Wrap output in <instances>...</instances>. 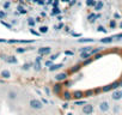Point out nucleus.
I'll list each match as a JSON object with an SVG mask.
<instances>
[{"label": "nucleus", "instance_id": "9b49d317", "mask_svg": "<svg viewBox=\"0 0 122 115\" xmlns=\"http://www.w3.org/2000/svg\"><path fill=\"white\" fill-rule=\"evenodd\" d=\"M0 76H1L4 79H9V78H11V72L7 71V70H3L1 73H0Z\"/></svg>", "mask_w": 122, "mask_h": 115}, {"label": "nucleus", "instance_id": "a19ab883", "mask_svg": "<svg viewBox=\"0 0 122 115\" xmlns=\"http://www.w3.org/2000/svg\"><path fill=\"white\" fill-rule=\"evenodd\" d=\"M57 5H59V0H55V1L53 3V6H54V7H56Z\"/></svg>", "mask_w": 122, "mask_h": 115}, {"label": "nucleus", "instance_id": "20e7f679", "mask_svg": "<svg viewBox=\"0 0 122 115\" xmlns=\"http://www.w3.org/2000/svg\"><path fill=\"white\" fill-rule=\"evenodd\" d=\"M37 53H38V55H48V54H50L51 53V47H41V48H38L37 49Z\"/></svg>", "mask_w": 122, "mask_h": 115}, {"label": "nucleus", "instance_id": "423d86ee", "mask_svg": "<svg viewBox=\"0 0 122 115\" xmlns=\"http://www.w3.org/2000/svg\"><path fill=\"white\" fill-rule=\"evenodd\" d=\"M109 108H110V105H109V103H108L107 101H103V102L99 103V110H101V111L105 113V111L109 110Z\"/></svg>", "mask_w": 122, "mask_h": 115}, {"label": "nucleus", "instance_id": "e433bc0d", "mask_svg": "<svg viewBox=\"0 0 122 115\" xmlns=\"http://www.w3.org/2000/svg\"><path fill=\"white\" fill-rule=\"evenodd\" d=\"M57 56H59V54H55V55H51V56H50V60H51V61H54L55 59H57Z\"/></svg>", "mask_w": 122, "mask_h": 115}, {"label": "nucleus", "instance_id": "c756f323", "mask_svg": "<svg viewBox=\"0 0 122 115\" xmlns=\"http://www.w3.org/2000/svg\"><path fill=\"white\" fill-rule=\"evenodd\" d=\"M30 66H31V64H24V65H23V67H22V68H23V70H24V71H28V70H29V68H30Z\"/></svg>", "mask_w": 122, "mask_h": 115}, {"label": "nucleus", "instance_id": "49530a36", "mask_svg": "<svg viewBox=\"0 0 122 115\" xmlns=\"http://www.w3.org/2000/svg\"><path fill=\"white\" fill-rule=\"evenodd\" d=\"M41 101H42V103H43V104H47V103H48V101H47L46 98H42Z\"/></svg>", "mask_w": 122, "mask_h": 115}, {"label": "nucleus", "instance_id": "f3484780", "mask_svg": "<svg viewBox=\"0 0 122 115\" xmlns=\"http://www.w3.org/2000/svg\"><path fill=\"white\" fill-rule=\"evenodd\" d=\"M7 96H9L10 99H16V98H17V92H16V91H10Z\"/></svg>", "mask_w": 122, "mask_h": 115}, {"label": "nucleus", "instance_id": "dca6fc26", "mask_svg": "<svg viewBox=\"0 0 122 115\" xmlns=\"http://www.w3.org/2000/svg\"><path fill=\"white\" fill-rule=\"evenodd\" d=\"M61 84H55L54 85V88H53V90H54V92L55 94H60V91H61Z\"/></svg>", "mask_w": 122, "mask_h": 115}, {"label": "nucleus", "instance_id": "de8ad7c7", "mask_svg": "<svg viewBox=\"0 0 122 115\" xmlns=\"http://www.w3.org/2000/svg\"><path fill=\"white\" fill-rule=\"evenodd\" d=\"M44 91H46V92H47V95H49V89H48V88H47V86H46V88H44Z\"/></svg>", "mask_w": 122, "mask_h": 115}, {"label": "nucleus", "instance_id": "ddd939ff", "mask_svg": "<svg viewBox=\"0 0 122 115\" xmlns=\"http://www.w3.org/2000/svg\"><path fill=\"white\" fill-rule=\"evenodd\" d=\"M61 67H62V64H51V65L49 66V71L53 72V71L59 70V68H61Z\"/></svg>", "mask_w": 122, "mask_h": 115}, {"label": "nucleus", "instance_id": "aec40b11", "mask_svg": "<svg viewBox=\"0 0 122 115\" xmlns=\"http://www.w3.org/2000/svg\"><path fill=\"white\" fill-rule=\"evenodd\" d=\"M28 24H29L30 26H34V25L36 24V19H34V18H28Z\"/></svg>", "mask_w": 122, "mask_h": 115}, {"label": "nucleus", "instance_id": "c03bdc74", "mask_svg": "<svg viewBox=\"0 0 122 115\" xmlns=\"http://www.w3.org/2000/svg\"><path fill=\"white\" fill-rule=\"evenodd\" d=\"M51 65V60H48V61H46V66H50Z\"/></svg>", "mask_w": 122, "mask_h": 115}, {"label": "nucleus", "instance_id": "603ef678", "mask_svg": "<svg viewBox=\"0 0 122 115\" xmlns=\"http://www.w3.org/2000/svg\"><path fill=\"white\" fill-rule=\"evenodd\" d=\"M26 1H31V0H26Z\"/></svg>", "mask_w": 122, "mask_h": 115}, {"label": "nucleus", "instance_id": "4c0bfd02", "mask_svg": "<svg viewBox=\"0 0 122 115\" xmlns=\"http://www.w3.org/2000/svg\"><path fill=\"white\" fill-rule=\"evenodd\" d=\"M1 24H3V25H5V26H7L9 29H11V28H12L10 24H7V23H5V22H3V21H1Z\"/></svg>", "mask_w": 122, "mask_h": 115}, {"label": "nucleus", "instance_id": "2eb2a0df", "mask_svg": "<svg viewBox=\"0 0 122 115\" xmlns=\"http://www.w3.org/2000/svg\"><path fill=\"white\" fill-rule=\"evenodd\" d=\"M92 54L90 53V52H83V53H80V58L83 60H86V59H89V58L91 56Z\"/></svg>", "mask_w": 122, "mask_h": 115}, {"label": "nucleus", "instance_id": "f257e3e1", "mask_svg": "<svg viewBox=\"0 0 122 115\" xmlns=\"http://www.w3.org/2000/svg\"><path fill=\"white\" fill-rule=\"evenodd\" d=\"M120 86H122V80H120V82H114V83H111V84L104 86V88L102 89V91H103V92H108V91H110V90H116V89H118Z\"/></svg>", "mask_w": 122, "mask_h": 115}, {"label": "nucleus", "instance_id": "9d476101", "mask_svg": "<svg viewBox=\"0 0 122 115\" xmlns=\"http://www.w3.org/2000/svg\"><path fill=\"white\" fill-rule=\"evenodd\" d=\"M114 40H115V37L110 36V37H104V38H101L99 41H101V43H104V44H109V43H111V42H112Z\"/></svg>", "mask_w": 122, "mask_h": 115}, {"label": "nucleus", "instance_id": "79ce46f5", "mask_svg": "<svg viewBox=\"0 0 122 115\" xmlns=\"http://www.w3.org/2000/svg\"><path fill=\"white\" fill-rule=\"evenodd\" d=\"M62 26H64V24H59V25H57V26H54V28H55V29H56V30H59V29H60V28H62Z\"/></svg>", "mask_w": 122, "mask_h": 115}, {"label": "nucleus", "instance_id": "1a4fd4ad", "mask_svg": "<svg viewBox=\"0 0 122 115\" xmlns=\"http://www.w3.org/2000/svg\"><path fill=\"white\" fill-rule=\"evenodd\" d=\"M55 79H56L57 82L66 80V79H67V73H66V72H64V73H59V74L55 76Z\"/></svg>", "mask_w": 122, "mask_h": 115}, {"label": "nucleus", "instance_id": "c9c22d12", "mask_svg": "<svg viewBox=\"0 0 122 115\" xmlns=\"http://www.w3.org/2000/svg\"><path fill=\"white\" fill-rule=\"evenodd\" d=\"M84 104H85L84 101H77L76 102V105H84Z\"/></svg>", "mask_w": 122, "mask_h": 115}, {"label": "nucleus", "instance_id": "8fccbe9b", "mask_svg": "<svg viewBox=\"0 0 122 115\" xmlns=\"http://www.w3.org/2000/svg\"><path fill=\"white\" fill-rule=\"evenodd\" d=\"M0 42H6V40H1V38H0Z\"/></svg>", "mask_w": 122, "mask_h": 115}, {"label": "nucleus", "instance_id": "6ab92c4d", "mask_svg": "<svg viewBox=\"0 0 122 115\" xmlns=\"http://www.w3.org/2000/svg\"><path fill=\"white\" fill-rule=\"evenodd\" d=\"M72 97H73V96H72V95H71L68 91H65V92H64V98H65L66 101H70Z\"/></svg>", "mask_w": 122, "mask_h": 115}, {"label": "nucleus", "instance_id": "72a5a7b5", "mask_svg": "<svg viewBox=\"0 0 122 115\" xmlns=\"http://www.w3.org/2000/svg\"><path fill=\"white\" fill-rule=\"evenodd\" d=\"M6 17V13L4 12V11H0V19H3V18H5Z\"/></svg>", "mask_w": 122, "mask_h": 115}, {"label": "nucleus", "instance_id": "4468645a", "mask_svg": "<svg viewBox=\"0 0 122 115\" xmlns=\"http://www.w3.org/2000/svg\"><path fill=\"white\" fill-rule=\"evenodd\" d=\"M101 16L99 15H96V13H91V15H89V17H87V19H89V22L90 23H93L97 18H99Z\"/></svg>", "mask_w": 122, "mask_h": 115}, {"label": "nucleus", "instance_id": "a18cd8bd", "mask_svg": "<svg viewBox=\"0 0 122 115\" xmlns=\"http://www.w3.org/2000/svg\"><path fill=\"white\" fill-rule=\"evenodd\" d=\"M101 56H102V54H95V59H99Z\"/></svg>", "mask_w": 122, "mask_h": 115}, {"label": "nucleus", "instance_id": "a211bd4d", "mask_svg": "<svg viewBox=\"0 0 122 115\" xmlns=\"http://www.w3.org/2000/svg\"><path fill=\"white\" fill-rule=\"evenodd\" d=\"M78 42H80V43H85V42H95V40L93 38H79L78 40Z\"/></svg>", "mask_w": 122, "mask_h": 115}, {"label": "nucleus", "instance_id": "bb28decb", "mask_svg": "<svg viewBox=\"0 0 122 115\" xmlns=\"http://www.w3.org/2000/svg\"><path fill=\"white\" fill-rule=\"evenodd\" d=\"M34 68H35V71H40V70H41V64H40V63H36V61H35Z\"/></svg>", "mask_w": 122, "mask_h": 115}, {"label": "nucleus", "instance_id": "6e6552de", "mask_svg": "<svg viewBox=\"0 0 122 115\" xmlns=\"http://www.w3.org/2000/svg\"><path fill=\"white\" fill-rule=\"evenodd\" d=\"M3 59H4L6 63H9V64H17V63H18L17 58H15V56H4Z\"/></svg>", "mask_w": 122, "mask_h": 115}, {"label": "nucleus", "instance_id": "473e14b6", "mask_svg": "<svg viewBox=\"0 0 122 115\" xmlns=\"http://www.w3.org/2000/svg\"><path fill=\"white\" fill-rule=\"evenodd\" d=\"M30 32H31L32 35H36V36H40V35H41V32H37V31L32 30V29H30Z\"/></svg>", "mask_w": 122, "mask_h": 115}, {"label": "nucleus", "instance_id": "4be33fe9", "mask_svg": "<svg viewBox=\"0 0 122 115\" xmlns=\"http://www.w3.org/2000/svg\"><path fill=\"white\" fill-rule=\"evenodd\" d=\"M97 1H95V0H86V5L87 6H95Z\"/></svg>", "mask_w": 122, "mask_h": 115}, {"label": "nucleus", "instance_id": "f8f14e48", "mask_svg": "<svg viewBox=\"0 0 122 115\" xmlns=\"http://www.w3.org/2000/svg\"><path fill=\"white\" fill-rule=\"evenodd\" d=\"M93 9H95V11H97V12H99V11H102L103 10V1H97L96 3V5L93 6Z\"/></svg>", "mask_w": 122, "mask_h": 115}, {"label": "nucleus", "instance_id": "393cba45", "mask_svg": "<svg viewBox=\"0 0 122 115\" xmlns=\"http://www.w3.org/2000/svg\"><path fill=\"white\" fill-rule=\"evenodd\" d=\"M80 68H81V67H80L79 65H76L74 67H72V68H71V72H72V73H74V72H77V71H79Z\"/></svg>", "mask_w": 122, "mask_h": 115}, {"label": "nucleus", "instance_id": "ea45409f", "mask_svg": "<svg viewBox=\"0 0 122 115\" xmlns=\"http://www.w3.org/2000/svg\"><path fill=\"white\" fill-rule=\"evenodd\" d=\"M18 10H19V12H20V13H26V11H25V10H24V9H22V7H20V6H19V7H18Z\"/></svg>", "mask_w": 122, "mask_h": 115}, {"label": "nucleus", "instance_id": "412c9836", "mask_svg": "<svg viewBox=\"0 0 122 115\" xmlns=\"http://www.w3.org/2000/svg\"><path fill=\"white\" fill-rule=\"evenodd\" d=\"M40 32H41V34H47V32H48V26H47V25H46V26H44V25L41 26V28H40Z\"/></svg>", "mask_w": 122, "mask_h": 115}, {"label": "nucleus", "instance_id": "39448f33", "mask_svg": "<svg viewBox=\"0 0 122 115\" xmlns=\"http://www.w3.org/2000/svg\"><path fill=\"white\" fill-rule=\"evenodd\" d=\"M111 98L114 99V101H120L121 98H122V90H115L112 94H111Z\"/></svg>", "mask_w": 122, "mask_h": 115}, {"label": "nucleus", "instance_id": "b1692460", "mask_svg": "<svg viewBox=\"0 0 122 115\" xmlns=\"http://www.w3.org/2000/svg\"><path fill=\"white\" fill-rule=\"evenodd\" d=\"M101 50H102V48H96V49H91V50H90V53H91L92 55H95V54L99 53Z\"/></svg>", "mask_w": 122, "mask_h": 115}, {"label": "nucleus", "instance_id": "0eeeda50", "mask_svg": "<svg viewBox=\"0 0 122 115\" xmlns=\"http://www.w3.org/2000/svg\"><path fill=\"white\" fill-rule=\"evenodd\" d=\"M72 96H73L74 99H80V98H84V97H85V92H83V91H80V90H77V91L73 92Z\"/></svg>", "mask_w": 122, "mask_h": 115}, {"label": "nucleus", "instance_id": "2f4dec72", "mask_svg": "<svg viewBox=\"0 0 122 115\" xmlns=\"http://www.w3.org/2000/svg\"><path fill=\"white\" fill-rule=\"evenodd\" d=\"M93 94V90H87L86 92H85V96H87V97H90L91 95Z\"/></svg>", "mask_w": 122, "mask_h": 115}, {"label": "nucleus", "instance_id": "f704fd0d", "mask_svg": "<svg viewBox=\"0 0 122 115\" xmlns=\"http://www.w3.org/2000/svg\"><path fill=\"white\" fill-rule=\"evenodd\" d=\"M10 6H11V3H10V1H6V3L4 4V9H9Z\"/></svg>", "mask_w": 122, "mask_h": 115}, {"label": "nucleus", "instance_id": "7c9ffc66", "mask_svg": "<svg viewBox=\"0 0 122 115\" xmlns=\"http://www.w3.org/2000/svg\"><path fill=\"white\" fill-rule=\"evenodd\" d=\"M109 25H110V28H111V29H114V28L116 26V22H115V21L112 19V21L110 22V24H109Z\"/></svg>", "mask_w": 122, "mask_h": 115}, {"label": "nucleus", "instance_id": "37998d69", "mask_svg": "<svg viewBox=\"0 0 122 115\" xmlns=\"http://www.w3.org/2000/svg\"><path fill=\"white\" fill-rule=\"evenodd\" d=\"M65 54H67V55H73V52H70V50H66V52H65Z\"/></svg>", "mask_w": 122, "mask_h": 115}, {"label": "nucleus", "instance_id": "58836bf2", "mask_svg": "<svg viewBox=\"0 0 122 115\" xmlns=\"http://www.w3.org/2000/svg\"><path fill=\"white\" fill-rule=\"evenodd\" d=\"M114 37H115L116 40H121V38H122V34H117V35L114 36Z\"/></svg>", "mask_w": 122, "mask_h": 115}, {"label": "nucleus", "instance_id": "f03ea898", "mask_svg": "<svg viewBox=\"0 0 122 115\" xmlns=\"http://www.w3.org/2000/svg\"><path fill=\"white\" fill-rule=\"evenodd\" d=\"M29 105H30L32 109H36V110H40V109H42V108H43V103H42V101L36 99V98L31 99V101L29 102Z\"/></svg>", "mask_w": 122, "mask_h": 115}, {"label": "nucleus", "instance_id": "7ed1b4c3", "mask_svg": "<svg viewBox=\"0 0 122 115\" xmlns=\"http://www.w3.org/2000/svg\"><path fill=\"white\" fill-rule=\"evenodd\" d=\"M81 111H83V114H85V115H91V114L93 113V105L85 103V104L83 105V108H81Z\"/></svg>", "mask_w": 122, "mask_h": 115}, {"label": "nucleus", "instance_id": "cd10ccee", "mask_svg": "<svg viewBox=\"0 0 122 115\" xmlns=\"http://www.w3.org/2000/svg\"><path fill=\"white\" fill-rule=\"evenodd\" d=\"M97 31H99V32H107V29H105L104 26H102V25H99V26L97 28Z\"/></svg>", "mask_w": 122, "mask_h": 115}, {"label": "nucleus", "instance_id": "3c124183", "mask_svg": "<svg viewBox=\"0 0 122 115\" xmlns=\"http://www.w3.org/2000/svg\"><path fill=\"white\" fill-rule=\"evenodd\" d=\"M118 26H120V28H121V29H122V22H121V23H120V25H118Z\"/></svg>", "mask_w": 122, "mask_h": 115}, {"label": "nucleus", "instance_id": "09e8293b", "mask_svg": "<svg viewBox=\"0 0 122 115\" xmlns=\"http://www.w3.org/2000/svg\"><path fill=\"white\" fill-rule=\"evenodd\" d=\"M61 1H64V3H70L71 0H61Z\"/></svg>", "mask_w": 122, "mask_h": 115}, {"label": "nucleus", "instance_id": "a878e982", "mask_svg": "<svg viewBox=\"0 0 122 115\" xmlns=\"http://www.w3.org/2000/svg\"><path fill=\"white\" fill-rule=\"evenodd\" d=\"M60 12H61V11H60V9H59L57 6H56V7H54V9H53V11H51V13H53V15H59Z\"/></svg>", "mask_w": 122, "mask_h": 115}, {"label": "nucleus", "instance_id": "5701e85b", "mask_svg": "<svg viewBox=\"0 0 122 115\" xmlns=\"http://www.w3.org/2000/svg\"><path fill=\"white\" fill-rule=\"evenodd\" d=\"M28 49H32V48H17L16 52H17V53H24V52H26Z\"/></svg>", "mask_w": 122, "mask_h": 115}, {"label": "nucleus", "instance_id": "c85d7f7f", "mask_svg": "<svg viewBox=\"0 0 122 115\" xmlns=\"http://www.w3.org/2000/svg\"><path fill=\"white\" fill-rule=\"evenodd\" d=\"M90 50H91V47H84V48H81L79 52L83 53V52H90Z\"/></svg>", "mask_w": 122, "mask_h": 115}]
</instances>
